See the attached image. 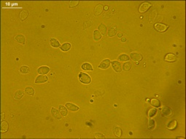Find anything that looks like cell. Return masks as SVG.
Listing matches in <instances>:
<instances>
[{
  "label": "cell",
  "mask_w": 186,
  "mask_h": 139,
  "mask_svg": "<svg viewBox=\"0 0 186 139\" xmlns=\"http://www.w3.org/2000/svg\"><path fill=\"white\" fill-rule=\"evenodd\" d=\"M98 31L101 34V35H105V34L107 33V26H106L104 23H101L98 26Z\"/></svg>",
  "instance_id": "cell-13"
},
{
  "label": "cell",
  "mask_w": 186,
  "mask_h": 139,
  "mask_svg": "<svg viewBox=\"0 0 186 139\" xmlns=\"http://www.w3.org/2000/svg\"><path fill=\"white\" fill-rule=\"evenodd\" d=\"M79 4V1H71L69 2V8H73L75 7Z\"/></svg>",
  "instance_id": "cell-34"
},
{
  "label": "cell",
  "mask_w": 186,
  "mask_h": 139,
  "mask_svg": "<svg viewBox=\"0 0 186 139\" xmlns=\"http://www.w3.org/2000/svg\"><path fill=\"white\" fill-rule=\"evenodd\" d=\"M104 9V5L102 4H98L96 6L95 9H94V15L95 16H98L100 15Z\"/></svg>",
  "instance_id": "cell-9"
},
{
  "label": "cell",
  "mask_w": 186,
  "mask_h": 139,
  "mask_svg": "<svg viewBox=\"0 0 186 139\" xmlns=\"http://www.w3.org/2000/svg\"><path fill=\"white\" fill-rule=\"evenodd\" d=\"M111 65H112V67L113 69V70L117 72V73H120L122 71V65L120 64V63L118 61H113L111 62Z\"/></svg>",
  "instance_id": "cell-2"
},
{
  "label": "cell",
  "mask_w": 186,
  "mask_h": 139,
  "mask_svg": "<svg viewBox=\"0 0 186 139\" xmlns=\"http://www.w3.org/2000/svg\"><path fill=\"white\" fill-rule=\"evenodd\" d=\"M15 40L21 45H25L26 44V38L23 34H18L15 37Z\"/></svg>",
  "instance_id": "cell-12"
},
{
  "label": "cell",
  "mask_w": 186,
  "mask_h": 139,
  "mask_svg": "<svg viewBox=\"0 0 186 139\" xmlns=\"http://www.w3.org/2000/svg\"><path fill=\"white\" fill-rule=\"evenodd\" d=\"M118 58L120 61H122V62H126V61H128L130 59L129 56L126 54H121L118 56Z\"/></svg>",
  "instance_id": "cell-28"
},
{
  "label": "cell",
  "mask_w": 186,
  "mask_h": 139,
  "mask_svg": "<svg viewBox=\"0 0 186 139\" xmlns=\"http://www.w3.org/2000/svg\"><path fill=\"white\" fill-rule=\"evenodd\" d=\"M81 68L84 71H93V66L89 63H84L83 64H82Z\"/></svg>",
  "instance_id": "cell-23"
},
{
  "label": "cell",
  "mask_w": 186,
  "mask_h": 139,
  "mask_svg": "<svg viewBox=\"0 0 186 139\" xmlns=\"http://www.w3.org/2000/svg\"><path fill=\"white\" fill-rule=\"evenodd\" d=\"M117 34V29L113 27H111L107 30V35L109 37H113Z\"/></svg>",
  "instance_id": "cell-21"
},
{
  "label": "cell",
  "mask_w": 186,
  "mask_h": 139,
  "mask_svg": "<svg viewBox=\"0 0 186 139\" xmlns=\"http://www.w3.org/2000/svg\"><path fill=\"white\" fill-rule=\"evenodd\" d=\"M59 111H60V113L61 114L62 116L65 117V116L67 115L68 111H67V107H65V106H62V105H61V106H59Z\"/></svg>",
  "instance_id": "cell-29"
},
{
  "label": "cell",
  "mask_w": 186,
  "mask_h": 139,
  "mask_svg": "<svg viewBox=\"0 0 186 139\" xmlns=\"http://www.w3.org/2000/svg\"><path fill=\"white\" fill-rule=\"evenodd\" d=\"M164 61L167 62H169V63L175 62L177 61L176 55H175L173 53H168V54H167V56H165Z\"/></svg>",
  "instance_id": "cell-8"
},
{
  "label": "cell",
  "mask_w": 186,
  "mask_h": 139,
  "mask_svg": "<svg viewBox=\"0 0 186 139\" xmlns=\"http://www.w3.org/2000/svg\"><path fill=\"white\" fill-rule=\"evenodd\" d=\"M19 71L21 74H26L29 73L30 69H29V68L28 66H22L20 68Z\"/></svg>",
  "instance_id": "cell-30"
},
{
  "label": "cell",
  "mask_w": 186,
  "mask_h": 139,
  "mask_svg": "<svg viewBox=\"0 0 186 139\" xmlns=\"http://www.w3.org/2000/svg\"><path fill=\"white\" fill-rule=\"evenodd\" d=\"M151 7V4L149 3V2H144L142 3L140 6H139V12L140 13H144L145 12H147L148 9L150 8Z\"/></svg>",
  "instance_id": "cell-4"
},
{
  "label": "cell",
  "mask_w": 186,
  "mask_h": 139,
  "mask_svg": "<svg viewBox=\"0 0 186 139\" xmlns=\"http://www.w3.org/2000/svg\"><path fill=\"white\" fill-rule=\"evenodd\" d=\"M122 68H123V70L124 71H128L131 69V63L129 62V61H126V63L123 64Z\"/></svg>",
  "instance_id": "cell-31"
},
{
  "label": "cell",
  "mask_w": 186,
  "mask_h": 139,
  "mask_svg": "<svg viewBox=\"0 0 186 139\" xmlns=\"http://www.w3.org/2000/svg\"><path fill=\"white\" fill-rule=\"evenodd\" d=\"M161 114L164 117H169L172 114V111L169 107H164L161 109Z\"/></svg>",
  "instance_id": "cell-14"
},
{
  "label": "cell",
  "mask_w": 186,
  "mask_h": 139,
  "mask_svg": "<svg viewBox=\"0 0 186 139\" xmlns=\"http://www.w3.org/2000/svg\"><path fill=\"white\" fill-rule=\"evenodd\" d=\"M121 42H126V39L125 37H122V38H121Z\"/></svg>",
  "instance_id": "cell-37"
},
{
  "label": "cell",
  "mask_w": 186,
  "mask_h": 139,
  "mask_svg": "<svg viewBox=\"0 0 186 139\" xmlns=\"http://www.w3.org/2000/svg\"><path fill=\"white\" fill-rule=\"evenodd\" d=\"M101 34L98 31V30H95L93 31V39L95 41H99L101 39Z\"/></svg>",
  "instance_id": "cell-24"
},
{
  "label": "cell",
  "mask_w": 186,
  "mask_h": 139,
  "mask_svg": "<svg viewBox=\"0 0 186 139\" xmlns=\"http://www.w3.org/2000/svg\"><path fill=\"white\" fill-rule=\"evenodd\" d=\"M48 78L47 76H45V75H39L38 76L36 79H35V83L37 84H42V83H45L48 81Z\"/></svg>",
  "instance_id": "cell-10"
},
{
  "label": "cell",
  "mask_w": 186,
  "mask_h": 139,
  "mask_svg": "<svg viewBox=\"0 0 186 139\" xmlns=\"http://www.w3.org/2000/svg\"><path fill=\"white\" fill-rule=\"evenodd\" d=\"M28 15H29L28 11H26V10H22V11L20 12V20H22V21L24 20H26V19L27 18Z\"/></svg>",
  "instance_id": "cell-26"
},
{
  "label": "cell",
  "mask_w": 186,
  "mask_h": 139,
  "mask_svg": "<svg viewBox=\"0 0 186 139\" xmlns=\"http://www.w3.org/2000/svg\"><path fill=\"white\" fill-rule=\"evenodd\" d=\"M130 58L135 62H138L142 60V56L138 53H131L130 55Z\"/></svg>",
  "instance_id": "cell-5"
},
{
  "label": "cell",
  "mask_w": 186,
  "mask_h": 139,
  "mask_svg": "<svg viewBox=\"0 0 186 139\" xmlns=\"http://www.w3.org/2000/svg\"><path fill=\"white\" fill-rule=\"evenodd\" d=\"M154 28H155V29L156 31H159V32H164V31H166L167 29H168L169 26H167V25H165V24H164V23H156L154 25Z\"/></svg>",
  "instance_id": "cell-3"
},
{
  "label": "cell",
  "mask_w": 186,
  "mask_h": 139,
  "mask_svg": "<svg viewBox=\"0 0 186 139\" xmlns=\"http://www.w3.org/2000/svg\"><path fill=\"white\" fill-rule=\"evenodd\" d=\"M8 128H9V125H8L7 122L2 121L1 123V133H6L8 130Z\"/></svg>",
  "instance_id": "cell-17"
},
{
  "label": "cell",
  "mask_w": 186,
  "mask_h": 139,
  "mask_svg": "<svg viewBox=\"0 0 186 139\" xmlns=\"http://www.w3.org/2000/svg\"><path fill=\"white\" fill-rule=\"evenodd\" d=\"M118 37H119V38H122V37H123V34H122L121 33H119V34H118Z\"/></svg>",
  "instance_id": "cell-38"
},
{
  "label": "cell",
  "mask_w": 186,
  "mask_h": 139,
  "mask_svg": "<svg viewBox=\"0 0 186 139\" xmlns=\"http://www.w3.org/2000/svg\"><path fill=\"white\" fill-rule=\"evenodd\" d=\"M50 68L48 66H41L37 69V72L39 75H45L50 72Z\"/></svg>",
  "instance_id": "cell-11"
},
{
  "label": "cell",
  "mask_w": 186,
  "mask_h": 139,
  "mask_svg": "<svg viewBox=\"0 0 186 139\" xmlns=\"http://www.w3.org/2000/svg\"><path fill=\"white\" fill-rule=\"evenodd\" d=\"M156 16H157L156 11V10L153 11V12H151L150 15V22H153V21H154V20H155V18H156Z\"/></svg>",
  "instance_id": "cell-35"
},
{
  "label": "cell",
  "mask_w": 186,
  "mask_h": 139,
  "mask_svg": "<svg viewBox=\"0 0 186 139\" xmlns=\"http://www.w3.org/2000/svg\"><path fill=\"white\" fill-rule=\"evenodd\" d=\"M79 80L83 84H90L91 82V79L90 76L83 72H80L79 74Z\"/></svg>",
  "instance_id": "cell-1"
},
{
  "label": "cell",
  "mask_w": 186,
  "mask_h": 139,
  "mask_svg": "<svg viewBox=\"0 0 186 139\" xmlns=\"http://www.w3.org/2000/svg\"><path fill=\"white\" fill-rule=\"evenodd\" d=\"M25 93L29 95H34V90L31 87H27L25 89Z\"/></svg>",
  "instance_id": "cell-32"
},
{
  "label": "cell",
  "mask_w": 186,
  "mask_h": 139,
  "mask_svg": "<svg viewBox=\"0 0 186 139\" xmlns=\"http://www.w3.org/2000/svg\"><path fill=\"white\" fill-rule=\"evenodd\" d=\"M4 113H1V120L4 119Z\"/></svg>",
  "instance_id": "cell-39"
},
{
  "label": "cell",
  "mask_w": 186,
  "mask_h": 139,
  "mask_svg": "<svg viewBox=\"0 0 186 139\" xmlns=\"http://www.w3.org/2000/svg\"><path fill=\"white\" fill-rule=\"evenodd\" d=\"M177 121L175 120H171L168 124H167V129H169V130H175L177 128Z\"/></svg>",
  "instance_id": "cell-16"
},
{
  "label": "cell",
  "mask_w": 186,
  "mask_h": 139,
  "mask_svg": "<svg viewBox=\"0 0 186 139\" xmlns=\"http://www.w3.org/2000/svg\"><path fill=\"white\" fill-rule=\"evenodd\" d=\"M110 64H111V62L109 59H104L100 63V64L98 65V68L101 69H107L109 67Z\"/></svg>",
  "instance_id": "cell-6"
},
{
  "label": "cell",
  "mask_w": 186,
  "mask_h": 139,
  "mask_svg": "<svg viewBox=\"0 0 186 139\" xmlns=\"http://www.w3.org/2000/svg\"><path fill=\"white\" fill-rule=\"evenodd\" d=\"M157 114V110L156 109H150L149 111H148V113H147V115L149 117H154L156 114Z\"/></svg>",
  "instance_id": "cell-33"
},
{
  "label": "cell",
  "mask_w": 186,
  "mask_h": 139,
  "mask_svg": "<svg viewBox=\"0 0 186 139\" xmlns=\"http://www.w3.org/2000/svg\"><path fill=\"white\" fill-rule=\"evenodd\" d=\"M23 95H24L23 91L20 90H18L15 91V93H14V98L16 100H20L23 97Z\"/></svg>",
  "instance_id": "cell-20"
},
{
  "label": "cell",
  "mask_w": 186,
  "mask_h": 139,
  "mask_svg": "<svg viewBox=\"0 0 186 139\" xmlns=\"http://www.w3.org/2000/svg\"><path fill=\"white\" fill-rule=\"evenodd\" d=\"M71 47H72L71 44L67 42V43H64L62 45H61L60 46V49H61V50H62L64 52H67V51H69L71 49Z\"/></svg>",
  "instance_id": "cell-22"
},
{
  "label": "cell",
  "mask_w": 186,
  "mask_h": 139,
  "mask_svg": "<svg viewBox=\"0 0 186 139\" xmlns=\"http://www.w3.org/2000/svg\"><path fill=\"white\" fill-rule=\"evenodd\" d=\"M156 128V122L154 120L151 119V120H149L148 121V130H153Z\"/></svg>",
  "instance_id": "cell-27"
},
{
  "label": "cell",
  "mask_w": 186,
  "mask_h": 139,
  "mask_svg": "<svg viewBox=\"0 0 186 139\" xmlns=\"http://www.w3.org/2000/svg\"><path fill=\"white\" fill-rule=\"evenodd\" d=\"M104 9H108V7H107V6H106V7H104Z\"/></svg>",
  "instance_id": "cell-41"
},
{
  "label": "cell",
  "mask_w": 186,
  "mask_h": 139,
  "mask_svg": "<svg viewBox=\"0 0 186 139\" xmlns=\"http://www.w3.org/2000/svg\"><path fill=\"white\" fill-rule=\"evenodd\" d=\"M66 107H67V109H68L69 110L72 111H78L79 109L78 106H76L75 104L72 103H66Z\"/></svg>",
  "instance_id": "cell-15"
},
{
  "label": "cell",
  "mask_w": 186,
  "mask_h": 139,
  "mask_svg": "<svg viewBox=\"0 0 186 139\" xmlns=\"http://www.w3.org/2000/svg\"><path fill=\"white\" fill-rule=\"evenodd\" d=\"M50 44L53 47H55V48L60 47V42L56 39H54V38L50 39Z\"/></svg>",
  "instance_id": "cell-19"
},
{
  "label": "cell",
  "mask_w": 186,
  "mask_h": 139,
  "mask_svg": "<svg viewBox=\"0 0 186 139\" xmlns=\"http://www.w3.org/2000/svg\"><path fill=\"white\" fill-rule=\"evenodd\" d=\"M177 139H184L185 138L184 137H180V136H178V137H177Z\"/></svg>",
  "instance_id": "cell-40"
},
{
  "label": "cell",
  "mask_w": 186,
  "mask_h": 139,
  "mask_svg": "<svg viewBox=\"0 0 186 139\" xmlns=\"http://www.w3.org/2000/svg\"><path fill=\"white\" fill-rule=\"evenodd\" d=\"M51 114H52V116H53L55 119H56V120H61V117H62V115H61V114L60 113L59 110H58L57 109H56V108H54V107H53V108L51 109Z\"/></svg>",
  "instance_id": "cell-7"
},
{
  "label": "cell",
  "mask_w": 186,
  "mask_h": 139,
  "mask_svg": "<svg viewBox=\"0 0 186 139\" xmlns=\"http://www.w3.org/2000/svg\"><path fill=\"white\" fill-rule=\"evenodd\" d=\"M150 104L156 107V108H159L161 106V102L158 99H156V98H153L150 100Z\"/></svg>",
  "instance_id": "cell-25"
},
{
  "label": "cell",
  "mask_w": 186,
  "mask_h": 139,
  "mask_svg": "<svg viewBox=\"0 0 186 139\" xmlns=\"http://www.w3.org/2000/svg\"><path fill=\"white\" fill-rule=\"evenodd\" d=\"M113 133H114V134H115V136L119 137V138L121 137L122 135H123V130L118 126H115L114 127V128H113Z\"/></svg>",
  "instance_id": "cell-18"
},
{
  "label": "cell",
  "mask_w": 186,
  "mask_h": 139,
  "mask_svg": "<svg viewBox=\"0 0 186 139\" xmlns=\"http://www.w3.org/2000/svg\"><path fill=\"white\" fill-rule=\"evenodd\" d=\"M94 137L97 139H104V138H105V136H104L102 133H94Z\"/></svg>",
  "instance_id": "cell-36"
}]
</instances>
